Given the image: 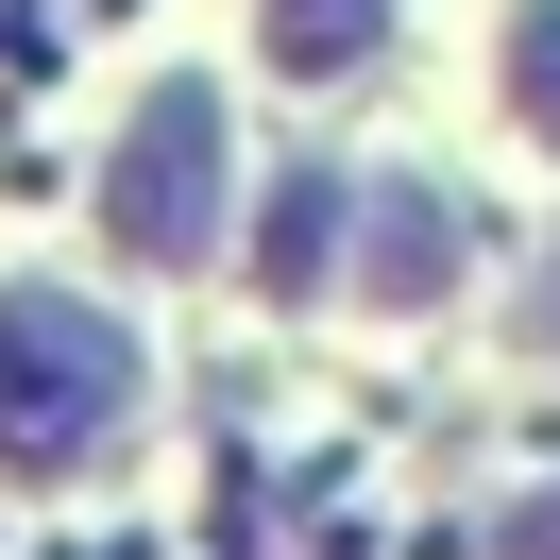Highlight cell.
Here are the masks:
<instances>
[{"instance_id": "6da1fadb", "label": "cell", "mask_w": 560, "mask_h": 560, "mask_svg": "<svg viewBox=\"0 0 560 560\" xmlns=\"http://www.w3.org/2000/svg\"><path fill=\"white\" fill-rule=\"evenodd\" d=\"M137 408V340L85 289H0V458L18 476H85Z\"/></svg>"}, {"instance_id": "277c9868", "label": "cell", "mask_w": 560, "mask_h": 560, "mask_svg": "<svg viewBox=\"0 0 560 560\" xmlns=\"http://www.w3.org/2000/svg\"><path fill=\"white\" fill-rule=\"evenodd\" d=\"M340 238H357V187H340V171H289V187H272V238H255V289H272V306H323Z\"/></svg>"}, {"instance_id": "3957f363", "label": "cell", "mask_w": 560, "mask_h": 560, "mask_svg": "<svg viewBox=\"0 0 560 560\" xmlns=\"http://www.w3.org/2000/svg\"><path fill=\"white\" fill-rule=\"evenodd\" d=\"M476 255V221H458V187H424V171H390L374 187V238H357V306H424V289Z\"/></svg>"}, {"instance_id": "8992f818", "label": "cell", "mask_w": 560, "mask_h": 560, "mask_svg": "<svg viewBox=\"0 0 560 560\" xmlns=\"http://www.w3.org/2000/svg\"><path fill=\"white\" fill-rule=\"evenodd\" d=\"M510 103H526V137H560V0L510 18Z\"/></svg>"}, {"instance_id": "7a4b0ae2", "label": "cell", "mask_w": 560, "mask_h": 560, "mask_svg": "<svg viewBox=\"0 0 560 560\" xmlns=\"http://www.w3.org/2000/svg\"><path fill=\"white\" fill-rule=\"evenodd\" d=\"M103 221H119L137 272H205V255H221V85H153V103L119 119Z\"/></svg>"}, {"instance_id": "ba28073f", "label": "cell", "mask_w": 560, "mask_h": 560, "mask_svg": "<svg viewBox=\"0 0 560 560\" xmlns=\"http://www.w3.org/2000/svg\"><path fill=\"white\" fill-rule=\"evenodd\" d=\"M544 340H560V255H544Z\"/></svg>"}, {"instance_id": "5b68a950", "label": "cell", "mask_w": 560, "mask_h": 560, "mask_svg": "<svg viewBox=\"0 0 560 560\" xmlns=\"http://www.w3.org/2000/svg\"><path fill=\"white\" fill-rule=\"evenodd\" d=\"M255 35H272V69H289V85H323V69H374L390 0H255Z\"/></svg>"}, {"instance_id": "52a82bcc", "label": "cell", "mask_w": 560, "mask_h": 560, "mask_svg": "<svg viewBox=\"0 0 560 560\" xmlns=\"http://www.w3.org/2000/svg\"><path fill=\"white\" fill-rule=\"evenodd\" d=\"M492 560H560V492H544V510H510V544H492Z\"/></svg>"}]
</instances>
